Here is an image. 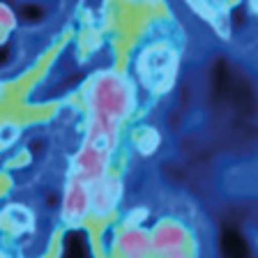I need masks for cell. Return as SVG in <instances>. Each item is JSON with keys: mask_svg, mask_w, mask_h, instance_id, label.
Listing matches in <instances>:
<instances>
[{"mask_svg": "<svg viewBox=\"0 0 258 258\" xmlns=\"http://www.w3.org/2000/svg\"><path fill=\"white\" fill-rule=\"evenodd\" d=\"M177 62H180V55L175 48L166 42H157L141 51L136 60V72L148 90L166 92L175 81Z\"/></svg>", "mask_w": 258, "mask_h": 258, "instance_id": "obj_1", "label": "cell"}, {"mask_svg": "<svg viewBox=\"0 0 258 258\" xmlns=\"http://www.w3.org/2000/svg\"><path fill=\"white\" fill-rule=\"evenodd\" d=\"M19 134H21L19 124L3 122V124H0V145H12L16 139H19Z\"/></svg>", "mask_w": 258, "mask_h": 258, "instance_id": "obj_2", "label": "cell"}, {"mask_svg": "<svg viewBox=\"0 0 258 258\" xmlns=\"http://www.w3.org/2000/svg\"><path fill=\"white\" fill-rule=\"evenodd\" d=\"M12 21H14V19H12L10 10L0 5V26H5V23H7V26H12Z\"/></svg>", "mask_w": 258, "mask_h": 258, "instance_id": "obj_3", "label": "cell"}, {"mask_svg": "<svg viewBox=\"0 0 258 258\" xmlns=\"http://www.w3.org/2000/svg\"><path fill=\"white\" fill-rule=\"evenodd\" d=\"M127 3H132V5H139V3H145V0H127Z\"/></svg>", "mask_w": 258, "mask_h": 258, "instance_id": "obj_4", "label": "cell"}]
</instances>
